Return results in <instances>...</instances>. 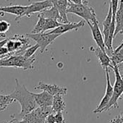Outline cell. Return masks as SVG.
Masks as SVG:
<instances>
[{
    "label": "cell",
    "mask_w": 123,
    "mask_h": 123,
    "mask_svg": "<svg viewBox=\"0 0 123 123\" xmlns=\"http://www.w3.org/2000/svg\"><path fill=\"white\" fill-rule=\"evenodd\" d=\"M36 90H42L46 91L47 93H50L53 96L56 94H62L65 96L68 92V88L65 86H59L57 85H52V84H46L42 81H40L37 86L34 88Z\"/></svg>",
    "instance_id": "obj_8"
},
{
    "label": "cell",
    "mask_w": 123,
    "mask_h": 123,
    "mask_svg": "<svg viewBox=\"0 0 123 123\" xmlns=\"http://www.w3.org/2000/svg\"><path fill=\"white\" fill-rule=\"evenodd\" d=\"M62 24V23H59L58 20H56L51 19V18H46V23H45L43 33L48 31L49 30H54V29L56 28L57 27L60 26Z\"/></svg>",
    "instance_id": "obj_22"
},
{
    "label": "cell",
    "mask_w": 123,
    "mask_h": 123,
    "mask_svg": "<svg viewBox=\"0 0 123 123\" xmlns=\"http://www.w3.org/2000/svg\"><path fill=\"white\" fill-rule=\"evenodd\" d=\"M110 123H123V111L110 121Z\"/></svg>",
    "instance_id": "obj_26"
},
{
    "label": "cell",
    "mask_w": 123,
    "mask_h": 123,
    "mask_svg": "<svg viewBox=\"0 0 123 123\" xmlns=\"http://www.w3.org/2000/svg\"><path fill=\"white\" fill-rule=\"evenodd\" d=\"M68 1L74 4H80V3H83L85 0H68Z\"/></svg>",
    "instance_id": "obj_30"
},
{
    "label": "cell",
    "mask_w": 123,
    "mask_h": 123,
    "mask_svg": "<svg viewBox=\"0 0 123 123\" xmlns=\"http://www.w3.org/2000/svg\"><path fill=\"white\" fill-rule=\"evenodd\" d=\"M15 101V100L10 96V94L4 95L0 93V111L6 110L7 107Z\"/></svg>",
    "instance_id": "obj_20"
},
{
    "label": "cell",
    "mask_w": 123,
    "mask_h": 123,
    "mask_svg": "<svg viewBox=\"0 0 123 123\" xmlns=\"http://www.w3.org/2000/svg\"><path fill=\"white\" fill-rule=\"evenodd\" d=\"M37 105L40 107H50L52 106L54 96L46 91H43V92L39 93H32Z\"/></svg>",
    "instance_id": "obj_13"
},
{
    "label": "cell",
    "mask_w": 123,
    "mask_h": 123,
    "mask_svg": "<svg viewBox=\"0 0 123 123\" xmlns=\"http://www.w3.org/2000/svg\"><path fill=\"white\" fill-rule=\"evenodd\" d=\"M7 123H8V122H7Z\"/></svg>",
    "instance_id": "obj_35"
},
{
    "label": "cell",
    "mask_w": 123,
    "mask_h": 123,
    "mask_svg": "<svg viewBox=\"0 0 123 123\" xmlns=\"http://www.w3.org/2000/svg\"><path fill=\"white\" fill-rule=\"evenodd\" d=\"M9 53L7 48L5 46L2 47H0V55H5Z\"/></svg>",
    "instance_id": "obj_29"
},
{
    "label": "cell",
    "mask_w": 123,
    "mask_h": 123,
    "mask_svg": "<svg viewBox=\"0 0 123 123\" xmlns=\"http://www.w3.org/2000/svg\"><path fill=\"white\" fill-rule=\"evenodd\" d=\"M112 20V10H111V5L109 2V11L107 13V15L103 22V35L104 38V41L105 43L106 42L109 35V31H110V27H111V23Z\"/></svg>",
    "instance_id": "obj_17"
},
{
    "label": "cell",
    "mask_w": 123,
    "mask_h": 123,
    "mask_svg": "<svg viewBox=\"0 0 123 123\" xmlns=\"http://www.w3.org/2000/svg\"><path fill=\"white\" fill-rule=\"evenodd\" d=\"M8 123H27V122H26L23 119L21 121H19V120H18L17 119L14 118L13 116H12L11 119L8 122Z\"/></svg>",
    "instance_id": "obj_28"
},
{
    "label": "cell",
    "mask_w": 123,
    "mask_h": 123,
    "mask_svg": "<svg viewBox=\"0 0 123 123\" xmlns=\"http://www.w3.org/2000/svg\"><path fill=\"white\" fill-rule=\"evenodd\" d=\"M52 6H53L52 3L49 0H43V1H41V2H33L31 5L27 7V10L23 14V17L31 18L32 14L36 12H41V11L50 8Z\"/></svg>",
    "instance_id": "obj_9"
},
{
    "label": "cell",
    "mask_w": 123,
    "mask_h": 123,
    "mask_svg": "<svg viewBox=\"0 0 123 123\" xmlns=\"http://www.w3.org/2000/svg\"><path fill=\"white\" fill-rule=\"evenodd\" d=\"M111 62L119 65L123 62V41L109 55Z\"/></svg>",
    "instance_id": "obj_18"
},
{
    "label": "cell",
    "mask_w": 123,
    "mask_h": 123,
    "mask_svg": "<svg viewBox=\"0 0 123 123\" xmlns=\"http://www.w3.org/2000/svg\"><path fill=\"white\" fill-rule=\"evenodd\" d=\"M64 95L60 93L54 96L53 104L51 106L54 113L62 112L66 109V103L64 100Z\"/></svg>",
    "instance_id": "obj_15"
},
{
    "label": "cell",
    "mask_w": 123,
    "mask_h": 123,
    "mask_svg": "<svg viewBox=\"0 0 123 123\" xmlns=\"http://www.w3.org/2000/svg\"><path fill=\"white\" fill-rule=\"evenodd\" d=\"M85 25V20H81L78 23H62L60 26L57 27L56 28L51 30V31L48 32L49 33H55L58 34L59 36H62V34L68 33L69 31L75 30L78 31L80 28L83 27Z\"/></svg>",
    "instance_id": "obj_11"
},
{
    "label": "cell",
    "mask_w": 123,
    "mask_h": 123,
    "mask_svg": "<svg viewBox=\"0 0 123 123\" xmlns=\"http://www.w3.org/2000/svg\"><path fill=\"white\" fill-rule=\"evenodd\" d=\"M105 74H106V91H105V94L101 98L99 104L96 107L95 110H93V113L95 114H100L103 112L104 109L108 105L109 103V101L112 96L113 94V91H114V87L111 84L110 81V77H109V68H106L104 70Z\"/></svg>",
    "instance_id": "obj_6"
},
{
    "label": "cell",
    "mask_w": 123,
    "mask_h": 123,
    "mask_svg": "<svg viewBox=\"0 0 123 123\" xmlns=\"http://www.w3.org/2000/svg\"><path fill=\"white\" fill-rule=\"evenodd\" d=\"M91 51L94 53V54L97 56L100 65L103 68L104 70L106 68H111L113 69L114 66L112 65L111 60L109 54L106 53V51H103L101 48L97 46L96 48H93V46L91 47Z\"/></svg>",
    "instance_id": "obj_10"
},
{
    "label": "cell",
    "mask_w": 123,
    "mask_h": 123,
    "mask_svg": "<svg viewBox=\"0 0 123 123\" xmlns=\"http://www.w3.org/2000/svg\"><path fill=\"white\" fill-rule=\"evenodd\" d=\"M7 41H8V39H7V38H6V39H5V40H2V41H0V47L5 46L6 45V43H7Z\"/></svg>",
    "instance_id": "obj_31"
},
{
    "label": "cell",
    "mask_w": 123,
    "mask_h": 123,
    "mask_svg": "<svg viewBox=\"0 0 123 123\" xmlns=\"http://www.w3.org/2000/svg\"><path fill=\"white\" fill-rule=\"evenodd\" d=\"M41 15H42L45 18H51V19H54V20H61V17L59 15V11L56 7L52 6L50 8L46 9L41 12H39Z\"/></svg>",
    "instance_id": "obj_19"
},
{
    "label": "cell",
    "mask_w": 123,
    "mask_h": 123,
    "mask_svg": "<svg viewBox=\"0 0 123 123\" xmlns=\"http://www.w3.org/2000/svg\"><path fill=\"white\" fill-rule=\"evenodd\" d=\"M116 28L114 32L115 36L123 30V0H119V5L116 14Z\"/></svg>",
    "instance_id": "obj_16"
},
{
    "label": "cell",
    "mask_w": 123,
    "mask_h": 123,
    "mask_svg": "<svg viewBox=\"0 0 123 123\" xmlns=\"http://www.w3.org/2000/svg\"><path fill=\"white\" fill-rule=\"evenodd\" d=\"M16 86L13 92L10 93V96L19 102L21 106V111L20 116L23 118L28 113L33 111L37 108V104L32 94V92L29 91L25 85L22 84L18 79H15Z\"/></svg>",
    "instance_id": "obj_1"
},
{
    "label": "cell",
    "mask_w": 123,
    "mask_h": 123,
    "mask_svg": "<svg viewBox=\"0 0 123 123\" xmlns=\"http://www.w3.org/2000/svg\"><path fill=\"white\" fill-rule=\"evenodd\" d=\"M87 23L88 24V25L91 28L93 38L94 41L96 42L97 46L101 48L103 51H106V45H105L104 38V35L102 34L101 30H100V28L98 25V21L96 20L93 23L88 22Z\"/></svg>",
    "instance_id": "obj_7"
},
{
    "label": "cell",
    "mask_w": 123,
    "mask_h": 123,
    "mask_svg": "<svg viewBox=\"0 0 123 123\" xmlns=\"http://www.w3.org/2000/svg\"><path fill=\"white\" fill-rule=\"evenodd\" d=\"M7 36H6V33H0V38H6Z\"/></svg>",
    "instance_id": "obj_32"
},
{
    "label": "cell",
    "mask_w": 123,
    "mask_h": 123,
    "mask_svg": "<svg viewBox=\"0 0 123 123\" xmlns=\"http://www.w3.org/2000/svg\"><path fill=\"white\" fill-rule=\"evenodd\" d=\"M39 49V45L38 43H36L34 46H31L30 47H28L23 53L24 56L29 58L33 56H34L35 53L36 52V51Z\"/></svg>",
    "instance_id": "obj_23"
},
{
    "label": "cell",
    "mask_w": 123,
    "mask_h": 123,
    "mask_svg": "<svg viewBox=\"0 0 123 123\" xmlns=\"http://www.w3.org/2000/svg\"><path fill=\"white\" fill-rule=\"evenodd\" d=\"M54 116H55L56 123H65V119L62 112L54 113Z\"/></svg>",
    "instance_id": "obj_25"
},
{
    "label": "cell",
    "mask_w": 123,
    "mask_h": 123,
    "mask_svg": "<svg viewBox=\"0 0 123 123\" xmlns=\"http://www.w3.org/2000/svg\"><path fill=\"white\" fill-rule=\"evenodd\" d=\"M114 68L113 71L115 75V82L114 84V91L112 96L109 101V103L108 105L104 109L103 111L111 110L113 108H117L119 106L118 105V101L122 98L123 96V78L119 73L118 66L115 63H112Z\"/></svg>",
    "instance_id": "obj_4"
},
{
    "label": "cell",
    "mask_w": 123,
    "mask_h": 123,
    "mask_svg": "<svg viewBox=\"0 0 123 123\" xmlns=\"http://www.w3.org/2000/svg\"><path fill=\"white\" fill-rule=\"evenodd\" d=\"M119 33H120V34H123V30H122V31H121Z\"/></svg>",
    "instance_id": "obj_33"
},
{
    "label": "cell",
    "mask_w": 123,
    "mask_h": 123,
    "mask_svg": "<svg viewBox=\"0 0 123 123\" xmlns=\"http://www.w3.org/2000/svg\"><path fill=\"white\" fill-rule=\"evenodd\" d=\"M46 23V18H43L42 15L40 14L38 15V21L34 26L33 29L32 30L31 33H43L44 25Z\"/></svg>",
    "instance_id": "obj_21"
},
{
    "label": "cell",
    "mask_w": 123,
    "mask_h": 123,
    "mask_svg": "<svg viewBox=\"0 0 123 123\" xmlns=\"http://www.w3.org/2000/svg\"><path fill=\"white\" fill-rule=\"evenodd\" d=\"M122 78H123V77H122Z\"/></svg>",
    "instance_id": "obj_34"
},
{
    "label": "cell",
    "mask_w": 123,
    "mask_h": 123,
    "mask_svg": "<svg viewBox=\"0 0 123 123\" xmlns=\"http://www.w3.org/2000/svg\"><path fill=\"white\" fill-rule=\"evenodd\" d=\"M10 27V23L4 20H0V33H6L9 31Z\"/></svg>",
    "instance_id": "obj_24"
},
{
    "label": "cell",
    "mask_w": 123,
    "mask_h": 123,
    "mask_svg": "<svg viewBox=\"0 0 123 123\" xmlns=\"http://www.w3.org/2000/svg\"><path fill=\"white\" fill-rule=\"evenodd\" d=\"M45 123H56L55 122V116H54V113H51L50 114H49L47 116V117L46 118L45 120Z\"/></svg>",
    "instance_id": "obj_27"
},
{
    "label": "cell",
    "mask_w": 123,
    "mask_h": 123,
    "mask_svg": "<svg viewBox=\"0 0 123 123\" xmlns=\"http://www.w3.org/2000/svg\"><path fill=\"white\" fill-rule=\"evenodd\" d=\"M52 5L57 9L61 17V21L64 23H69L68 19V8L69 5L68 0H49Z\"/></svg>",
    "instance_id": "obj_12"
},
{
    "label": "cell",
    "mask_w": 123,
    "mask_h": 123,
    "mask_svg": "<svg viewBox=\"0 0 123 123\" xmlns=\"http://www.w3.org/2000/svg\"><path fill=\"white\" fill-rule=\"evenodd\" d=\"M29 38L33 39V41H36V43L39 45V49H40V53L43 54L48 46L51 44L54 40L60 36L58 34L55 33H49L48 32H44V33H26L25 34Z\"/></svg>",
    "instance_id": "obj_5"
},
{
    "label": "cell",
    "mask_w": 123,
    "mask_h": 123,
    "mask_svg": "<svg viewBox=\"0 0 123 123\" xmlns=\"http://www.w3.org/2000/svg\"><path fill=\"white\" fill-rule=\"evenodd\" d=\"M36 60L35 56L27 58L23 54L11 55L6 58L0 59V67L21 68L24 70H30L34 68L33 64Z\"/></svg>",
    "instance_id": "obj_2"
},
{
    "label": "cell",
    "mask_w": 123,
    "mask_h": 123,
    "mask_svg": "<svg viewBox=\"0 0 123 123\" xmlns=\"http://www.w3.org/2000/svg\"><path fill=\"white\" fill-rule=\"evenodd\" d=\"M68 13L76 15L83 18L86 23H93L97 20L94 9L92 7L88 6V2L86 0L80 4H74L69 2Z\"/></svg>",
    "instance_id": "obj_3"
},
{
    "label": "cell",
    "mask_w": 123,
    "mask_h": 123,
    "mask_svg": "<svg viewBox=\"0 0 123 123\" xmlns=\"http://www.w3.org/2000/svg\"><path fill=\"white\" fill-rule=\"evenodd\" d=\"M27 7L28 6H21V5L0 7V12L8 13V14L16 15L15 21L18 22L23 18V14L27 10Z\"/></svg>",
    "instance_id": "obj_14"
}]
</instances>
